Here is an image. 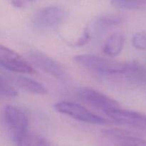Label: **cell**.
I'll list each match as a JSON object with an SVG mask.
<instances>
[{
  "instance_id": "obj_1",
  "label": "cell",
  "mask_w": 146,
  "mask_h": 146,
  "mask_svg": "<svg viewBox=\"0 0 146 146\" xmlns=\"http://www.w3.org/2000/svg\"><path fill=\"white\" fill-rule=\"evenodd\" d=\"M74 59L81 66L93 72L107 76H123L125 78L136 63L122 62L94 54H81L76 56Z\"/></svg>"
},
{
  "instance_id": "obj_2",
  "label": "cell",
  "mask_w": 146,
  "mask_h": 146,
  "mask_svg": "<svg viewBox=\"0 0 146 146\" xmlns=\"http://www.w3.org/2000/svg\"><path fill=\"white\" fill-rule=\"evenodd\" d=\"M29 61L37 68L61 81H68L69 75L62 65L51 56L38 50H29L27 52Z\"/></svg>"
},
{
  "instance_id": "obj_3",
  "label": "cell",
  "mask_w": 146,
  "mask_h": 146,
  "mask_svg": "<svg viewBox=\"0 0 146 146\" xmlns=\"http://www.w3.org/2000/svg\"><path fill=\"white\" fill-rule=\"evenodd\" d=\"M54 108L58 113L84 123L96 125H104L110 123L106 118L96 115L77 103L71 101H60L54 105Z\"/></svg>"
},
{
  "instance_id": "obj_4",
  "label": "cell",
  "mask_w": 146,
  "mask_h": 146,
  "mask_svg": "<svg viewBox=\"0 0 146 146\" xmlns=\"http://www.w3.org/2000/svg\"><path fill=\"white\" fill-rule=\"evenodd\" d=\"M67 12L60 6H48L40 9L33 18V26L38 30H51L61 25L66 18Z\"/></svg>"
},
{
  "instance_id": "obj_5",
  "label": "cell",
  "mask_w": 146,
  "mask_h": 146,
  "mask_svg": "<svg viewBox=\"0 0 146 146\" xmlns=\"http://www.w3.org/2000/svg\"><path fill=\"white\" fill-rule=\"evenodd\" d=\"M0 65L7 71L20 74H34L36 71L27 60L7 46H0Z\"/></svg>"
},
{
  "instance_id": "obj_6",
  "label": "cell",
  "mask_w": 146,
  "mask_h": 146,
  "mask_svg": "<svg viewBox=\"0 0 146 146\" xmlns=\"http://www.w3.org/2000/svg\"><path fill=\"white\" fill-rule=\"evenodd\" d=\"M78 96L88 106L102 111L105 114L121 108L118 102L115 100L94 88L88 87L80 88L78 91Z\"/></svg>"
},
{
  "instance_id": "obj_7",
  "label": "cell",
  "mask_w": 146,
  "mask_h": 146,
  "mask_svg": "<svg viewBox=\"0 0 146 146\" xmlns=\"http://www.w3.org/2000/svg\"><path fill=\"white\" fill-rule=\"evenodd\" d=\"M3 120L11 137L28 131L29 118L25 111L12 105L3 109Z\"/></svg>"
},
{
  "instance_id": "obj_8",
  "label": "cell",
  "mask_w": 146,
  "mask_h": 146,
  "mask_svg": "<svg viewBox=\"0 0 146 146\" xmlns=\"http://www.w3.org/2000/svg\"><path fill=\"white\" fill-rule=\"evenodd\" d=\"M101 137L111 146H146V140L118 128L102 130Z\"/></svg>"
},
{
  "instance_id": "obj_9",
  "label": "cell",
  "mask_w": 146,
  "mask_h": 146,
  "mask_svg": "<svg viewBox=\"0 0 146 146\" xmlns=\"http://www.w3.org/2000/svg\"><path fill=\"white\" fill-rule=\"evenodd\" d=\"M106 115L118 123L146 131V114L118 108L107 113Z\"/></svg>"
},
{
  "instance_id": "obj_10",
  "label": "cell",
  "mask_w": 146,
  "mask_h": 146,
  "mask_svg": "<svg viewBox=\"0 0 146 146\" xmlns=\"http://www.w3.org/2000/svg\"><path fill=\"white\" fill-rule=\"evenodd\" d=\"M2 75V74H1ZM4 76V75H2ZM9 82L17 88L30 94L36 95H46L48 94V89L44 84L29 77L23 75H6L4 76Z\"/></svg>"
},
{
  "instance_id": "obj_11",
  "label": "cell",
  "mask_w": 146,
  "mask_h": 146,
  "mask_svg": "<svg viewBox=\"0 0 146 146\" xmlns=\"http://www.w3.org/2000/svg\"><path fill=\"white\" fill-rule=\"evenodd\" d=\"M11 138L16 146H51L46 138L29 130Z\"/></svg>"
},
{
  "instance_id": "obj_12",
  "label": "cell",
  "mask_w": 146,
  "mask_h": 146,
  "mask_svg": "<svg viewBox=\"0 0 146 146\" xmlns=\"http://www.w3.org/2000/svg\"><path fill=\"white\" fill-rule=\"evenodd\" d=\"M125 38L123 35L120 33H114L108 37L105 42L103 51L108 56H116L123 48Z\"/></svg>"
},
{
  "instance_id": "obj_13",
  "label": "cell",
  "mask_w": 146,
  "mask_h": 146,
  "mask_svg": "<svg viewBox=\"0 0 146 146\" xmlns=\"http://www.w3.org/2000/svg\"><path fill=\"white\" fill-rule=\"evenodd\" d=\"M124 21V17L120 14H102L97 17L94 21L95 27L100 29H107L114 26L119 25Z\"/></svg>"
},
{
  "instance_id": "obj_14",
  "label": "cell",
  "mask_w": 146,
  "mask_h": 146,
  "mask_svg": "<svg viewBox=\"0 0 146 146\" xmlns=\"http://www.w3.org/2000/svg\"><path fill=\"white\" fill-rule=\"evenodd\" d=\"M111 4L113 7L123 9H146V1H111Z\"/></svg>"
},
{
  "instance_id": "obj_15",
  "label": "cell",
  "mask_w": 146,
  "mask_h": 146,
  "mask_svg": "<svg viewBox=\"0 0 146 146\" xmlns=\"http://www.w3.org/2000/svg\"><path fill=\"white\" fill-rule=\"evenodd\" d=\"M1 96L13 98L18 95V93L15 88L12 86L2 75H1Z\"/></svg>"
},
{
  "instance_id": "obj_16",
  "label": "cell",
  "mask_w": 146,
  "mask_h": 146,
  "mask_svg": "<svg viewBox=\"0 0 146 146\" xmlns=\"http://www.w3.org/2000/svg\"><path fill=\"white\" fill-rule=\"evenodd\" d=\"M133 46L138 50L146 49V32L139 31L133 36Z\"/></svg>"
},
{
  "instance_id": "obj_17",
  "label": "cell",
  "mask_w": 146,
  "mask_h": 146,
  "mask_svg": "<svg viewBox=\"0 0 146 146\" xmlns=\"http://www.w3.org/2000/svg\"><path fill=\"white\" fill-rule=\"evenodd\" d=\"M90 38V32L88 29H84V31L82 33V35L76 41L74 45L76 46H84V44H86Z\"/></svg>"
},
{
  "instance_id": "obj_18",
  "label": "cell",
  "mask_w": 146,
  "mask_h": 146,
  "mask_svg": "<svg viewBox=\"0 0 146 146\" xmlns=\"http://www.w3.org/2000/svg\"><path fill=\"white\" fill-rule=\"evenodd\" d=\"M30 1H19V0H16V1H11V4H12L14 7H17V8H23V7H26L29 4Z\"/></svg>"
}]
</instances>
